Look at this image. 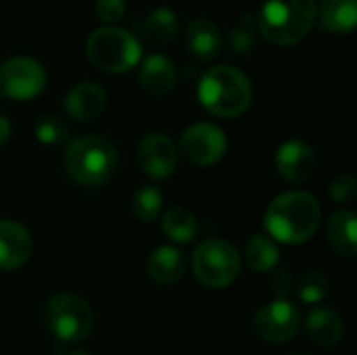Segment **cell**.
Masks as SVG:
<instances>
[{
  "instance_id": "obj_1",
  "label": "cell",
  "mask_w": 357,
  "mask_h": 355,
  "mask_svg": "<svg viewBox=\"0 0 357 355\" xmlns=\"http://www.w3.org/2000/svg\"><path fill=\"white\" fill-rule=\"evenodd\" d=\"M264 224L274 243L301 245L320 228V203L303 190L282 192L270 203Z\"/></svg>"
},
{
  "instance_id": "obj_2",
  "label": "cell",
  "mask_w": 357,
  "mask_h": 355,
  "mask_svg": "<svg viewBox=\"0 0 357 355\" xmlns=\"http://www.w3.org/2000/svg\"><path fill=\"white\" fill-rule=\"evenodd\" d=\"M199 103L215 117L232 119L243 115L253 100L249 77L234 65H215L199 82Z\"/></svg>"
},
{
  "instance_id": "obj_3",
  "label": "cell",
  "mask_w": 357,
  "mask_h": 355,
  "mask_svg": "<svg viewBox=\"0 0 357 355\" xmlns=\"http://www.w3.org/2000/svg\"><path fill=\"white\" fill-rule=\"evenodd\" d=\"M316 15V0H266L257 17V29L270 44L297 46L312 31Z\"/></svg>"
},
{
  "instance_id": "obj_4",
  "label": "cell",
  "mask_w": 357,
  "mask_h": 355,
  "mask_svg": "<svg viewBox=\"0 0 357 355\" xmlns=\"http://www.w3.org/2000/svg\"><path fill=\"white\" fill-rule=\"evenodd\" d=\"M117 146L102 134H86L69 142L65 153L67 176L82 186H100L117 169Z\"/></svg>"
},
{
  "instance_id": "obj_5",
  "label": "cell",
  "mask_w": 357,
  "mask_h": 355,
  "mask_svg": "<svg viewBox=\"0 0 357 355\" xmlns=\"http://www.w3.org/2000/svg\"><path fill=\"white\" fill-rule=\"evenodd\" d=\"M88 61L105 73H128L140 63L142 46L138 38L123 27H96L86 40Z\"/></svg>"
},
{
  "instance_id": "obj_6",
  "label": "cell",
  "mask_w": 357,
  "mask_h": 355,
  "mask_svg": "<svg viewBox=\"0 0 357 355\" xmlns=\"http://www.w3.org/2000/svg\"><path fill=\"white\" fill-rule=\"evenodd\" d=\"M44 324L61 343L84 341L94 326V312L86 299L61 293L46 301Z\"/></svg>"
},
{
  "instance_id": "obj_7",
  "label": "cell",
  "mask_w": 357,
  "mask_h": 355,
  "mask_svg": "<svg viewBox=\"0 0 357 355\" xmlns=\"http://www.w3.org/2000/svg\"><path fill=\"white\" fill-rule=\"evenodd\" d=\"M192 272L201 285L209 289H226L241 276V255L228 241H205L192 253Z\"/></svg>"
},
{
  "instance_id": "obj_8",
  "label": "cell",
  "mask_w": 357,
  "mask_h": 355,
  "mask_svg": "<svg viewBox=\"0 0 357 355\" xmlns=\"http://www.w3.org/2000/svg\"><path fill=\"white\" fill-rule=\"evenodd\" d=\"M46 86L44 67L31 56H13L0 65V96L10 100L36 98Z\"/></svg>"
},
{
  "instance_id": "obj_9",
  "label": "cell",
  "mask_w": 357,
  "mask_h": 355,
  "mask_svg": "<svg viewBox=\"0 0 357 355\" xmlns=\"http://www.w3.org/2000/svg\"><path fill=\"white\" fill-rule=\"evenodd\" d=\"M228 149L224 130L213 123L201 121L184 130L180 136V153L195 167H209L218 163Z\"/></svg>"
},
{
  "instance_id": "obj_10",
  "label": "cell",
  "mask_w": 357,
  "mask_h": 355,
  "mask_svg": "<svg viewBox=\"0 0 357 355\" xmlns=\"http://www.w3.org/2000/svg\"><path fill=\"white\" fill-rule=\"evenodd\" d=\"M301 328L299 310L284 299L266 303L253 318V335L266 343H287Z\"/></svg>"
},
{
  "instance_id": "obj_11",
  "label": "cell",
  "mask_w": 357,
  "mask_h": 355,
  "mask_svg": "<svg viewBox=\"0 0 357 355\" xmlns=\"http://www.w3.org/2000/svg\"><path fill=\"white\" fill-rule=\"evenodd\" d=\"M138 163L140 169L155 180L169 178L176 172L178 149L167 134L151 132L138 144Z\"/></svg>"
},
{
  "instance_id": "obj_12",
  "label": "cell",
  "mask_w": 357,
  "mask_h": 355,
  "mask_svg": "<svg viewBox=\"0 0 357 355\" xmlns=\"http://www.w3.org/2000/svg\"><path fill=\"white\" fill-rule=\"evenodd\" d=\"M316 151L303 140H287L276 153V172L280 178L293 184H301L312 178L316 169Z\"/></svg>"
},
{
  "instance_id": "obj_13",
  "label": "cell",
  "mask_w": 357,
  "mask_h": 355,
  "mask_svg": "<svg viewBox=\"0 0 357 355\" xmlns=\"http://www.w3.org/2000/svg\"><path fill=\"white\" fill-rule=\"evenodd\" d=\"M33 249L29 230L15 220H0V270L13 272L27 264Z\"/></svg>"
},
{
  "instance_id": "obj_14",
  "label": "cell",
  "mask_w": 357,
  "mask_h": 355,
  "mask_svg": "<svg viewBox=\"0 0 357 355\" xmlns=\"http://www.w3.org/2000/svg\"><path fill=\"white\" fill-rule=\"evenodd\" d=\"M65 111L75 121H92L107 107V92L96 82H79L65 94Z\"/></svg>"
},
{
  "instance_id": "obj_15",
  "label": "cell",
  "mask_w": 357,
  "mask_h": 355,
  "mask_svg": "<svg viewBox=\"0 0 357 355\" xmlns=\"http://www.w3.org/2000/svg\"><path fill=\"white\" fill-rule=\"evenodd\" d=\"M138 86L149 96H167L176 86V67L165 54H149L138 69Z\"/></svg>"
},
{
  "instance_id": "obj_16",
  "label": "cell",
  "mask_w": 357,
  "mask_h": 355,
  "mask_svg": "<svg viewBox=\"0 0 357 355\" xmlns=\"http://www.w3.org/2000/svg\"><path fill=\"white\" fill-rule=\"evenodd\" d=\"M184 42H186V50L199 61H211L224 48V38L220 27L205 17L192 19L186 25Z\"/></svg>"
},
{
  "instance_id": "obj_17",
  "label": "cell",
  "mask_w": 357,
  "mask_h": 355,
  "mask_svg": "<svg viewBox=\"0 0 357 355\" xmlns=\"http://www.w3.org/2000/svg\"><path fill=\"white\" fill-rule=\"evenodd\" d=\"M186 268H188V259L184 251L169 247V245L157 247L146 262L149 276L159 285H174L182 280L186 274Z\"/></svg>"
},
{
  "instance_id": "obj_18",
  "label": "cell",
  "mask_w": 357,
  "mask_h": 355,
  "mask_svg": "<svg viewBox=\"0 0 357 355\" xmlns=\"http://www.w3.org/2000/svg\"><path fill=\"white\" fill-rule=\"evenodd\" d=\"M307 337L320 347H335L345 337V322L343 318L328 308H316L307 314L305 320Z\"/></svg>"
},
{
  "instance_id": "obj_19",
  "label": "cell",
  "mask_w": 357,
  "mask_h": 355,
  "mask_svg": "<svg viewBox=\"0 0 357 355\" xmlns=\"http://www.w3.org/2000/svg\"><path fill=\"white\" fill-rule=\"evenodd\" d=\"M357 216L349 209L337 211L326 224V241L331 249L341 257H356L357 253Z\"/></svg>"
},
{
  "instance_id": "obj_20",
  "label": "cell",
  "mask_w": 357,
  "mask_h": 355,
  "mask_svg": "<svg viewBox=\"0 0 357 355\" xmlns=\"http://www.w3.org/2000/svg\"><path fill=\"white\" fill-rule=\"evenodd\" d=\"M316 21H320L324 31L351 33L357 25V0H322Z\"/></svg>"
},
{
  "instance_id": "obj_21",
  "label": "cell",
  "mask_w": 357,
  "mask_h": 355,
  "mask_svg": "<svg viewBox=\"0 0 357 355\" xmlns=\"http://www.w3.org/2000/svg\"><path fill=\"white\" fill-rule=\"evenodd\" d=\"M180 21L174 8L169 6H157L151 13L144 15L140 21V33L151 44H165L178 33Z\"/></svg>"
},
{
  "instance_id": "obj_22",
  "label": "cell",
  "mask_w": 357,
  "mask_h": 355,
  "mask_svg": "<svg viewBox=\"0 0 357 355\" xmlns=\"http://www.w3.org/2000/svg\"><path fill=\"white\" fill-rule=\"evenodd\" d=\"M245 259L253 272H274L280 262V251L270 236L253 234L245 247Z\"/></svg>"
},
{
  "instance_id": "obj_23",
  "label": "cell",
  "mask_w": 357,
  "mask_h": 355,
  "mask_svg": "<svg viewBox=\"0 0 357 355\" xmlns=\"http://www.w3.org/2000/svg\"><path fill=\"white\" fill-rule=\"evenodd\" d=\"M161 226H163V234L167 239H172L174 243H188L199 232V222H197L195 213L182 205L167 209L161 220Z\"/></svg>"
},
{
  "instance_id": "obj_24",
  "label": "cell",
  "mask_w": 357,
  "mask_h": 355,
  "mask_svg": "<svg viewBox=\"0 0 357 355\" xmlns=\"http://www.w3.org/2000/svg\"><path fill=\"white\" fill-rule=\"evenodd\" d=\"M132 209H134V216L140 222H153V220H157L161 216V209H163V195H161V190L157 186H153V184L140 186L134 192Z\"/></svg>"
},
{
  "instance_id": "obj_25",
  "label": "cell",
  "mask_w": 357,
  "mask_h": 355,
  "mask_svg": "<svg viewBox=\"0 0 357 355\" xmlns=\"http://www.w3.org/2000/svg\"><path fill=\"white\" fill-rule=\"evenodd\" d=\"M295 293L303 303H320L331 295V278L322 272H307L295 280Z\"/></svg>"
},
{
  "instance_id": "obj_26",
  "label": "cell",
  "mask_w": 357,
  "mask_h": 355,
  "mask_svg": "<svg viewBox=\"0 0 357 355\" xmlns=\"http://www.w3.org/2000/svg\"><path fill=\"white\" fill-rule=\"evenodd\" d=\"M33 134H36L38 142L48 144V146H59V144L69 142V128L56 115H42L36 121Z\"/></svg>"
},
{
  "instance_id": "obj_27",
  "label": "cell",
  "mask_w": 357,
  "mask_h": 355,
  "mask_svg": "<svg viewBox=\"0 0 357 355\" xmlns=\"http://www.w3.org/2000/svg\"><path fill=\"white\" fill-rule=\"evenodd\" d=\"M357 195V182L351 174H341L331 184V197L335 203H351Z\"/></svg>"
},
{
  "instance_id": "obj_28",
  "label": "cell",
  "mask_w": 357,
  "mask_h": 355,
  "mask_svg": "<svg viewBox=\"0 0 357 355\" xmlns=\"http://www.w3.org/2000/svg\"><path fill=\"white\" fill-rule=\"evenodd\" d=\"M126 0H96L94 13L102 23H117L126 15Z\"/></svg>"
},
{
  "instance_id": "obj_29",
  "label": "cell",
  "mask_w": 357,
  "mask_h": 355,
  "mask_svg": "<svg viewBox=\"0 0 357 355\" xmlns=\"http://www.w3.org/2000/svg\"><path fill=\"white\" fill-rule=\"evenodd\" d=\"M272 291L278 299H284L295 293V278L289 270H276L274 276H272Z\"/></svg>"
},
{
  "instance_id": "obj_30",
  "label": "cell",
  "mask_w": 357,
  "mask_h": 355,
  "mask_svg": "<svg viewBox=\"0 0 357 355\" xmlns=\"http://www.w3.org/2000/svg\"><path fill=\"white\" fill-rule=\"evenodd\" d=\"M251 33L245 29V27H236L232 31V38H230V44H232V50L234 52H247L251 48Z\"/></svg>"
},
{
  "instance_id": "obj_31",
  "label": "cell",
  "mask_w": 357,
  "mask_h": 355,
  "mask_svg": "<svg viewBox=\"0 0 357 355\" xmlns=\"http://www.w3.org/2000/svg\"><path fill=\"white\" fill-rule=\"evenodd\" d=\"M8 138H10V121L4 115H0V146H4Z\"/></svg>"
},
{
  "instance_id": "obj_32",
  "label": "cell",
  "mask_w": 357,
  "mask_h": 355,
  "mask_svg": "<svg viewBox=\"0 0 357 355\" xmlns=\"http://www.w3.org/2000/svg\"><path fill=\"white\" fill-rule=\"evenodd\" d=\"M69 355H90V354H88V352H84V349H73Z\"/></svg>"
}]
</instances>
